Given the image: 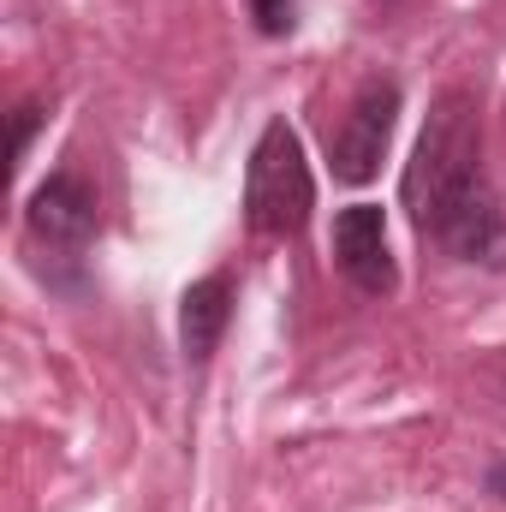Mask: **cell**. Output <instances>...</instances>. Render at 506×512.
<instances>
[{
  "mask_svg": "<svg viewBox=\"0 0 506 512\" xmlns=\"http://www.w3.org/2000/svg\"><path fill=\"white\" fill-rule=\"evenodd\" d=\"M310 209H316V179H310L304 143L286 120H268L245 167V221L268 239H292L304 233Z\"/></svg>",
  "mask_w": 506,
  "mask_h": 512,
  "instance_id": "cell-2",
  "label": "cell"
},
{
  "mask_svg": "<svg viewBox=\"0 0 506 512\" xmlns=\"http://www.w3.org/2000/svg\"><path fill=\"white\" fill-rule=\"evenodd\" d=\"M399 203H405L411 227L447 256L483 262V268L506 262V215L489 185V167H483V114H477L471 90L435 96L423 137L405 161Z\"/></svg>",
  "mask_w": 506,
  "mask_h": 512,
  "instance_id": "cell-1",
  "label": "cell"
},
{
  "mask_svg": "<svg viewBox=\"0 0 506 512\" xmlns=\"http://www.w3.org/2000/svg\"><path fill=\"white\" fill-rule=\"evenodd\" d=\"M227 322H233V280L227 274L191 280L185 298H179V346H185V358L209 364L215 346H221V334H227Z\"/></svg>",
  "mask_w": 506,
  "mask_h": 512,
  "instance_id": "cell-6",
  "label": "cell"
},
{
  "mask_svg": "<svg viewBox=\"0 0 506 512\" xmlns=\"http://www.w3.org/2000/svg\"><path fill=\"white\" fill-rule=\"evenodd\" d=\"M96 227H102V209H96V191L78 179V173H54L30 191L24 203V233L36 251H48L54 262H84V251L96 245Z\"/></svg>",
  "mask_w": 506,
  "mask_h": 512,
  "instance_id": "cell-3",
  "label": "cell"
},
{
  "mask_svg": "<svg viewBox=\"0 0 506 512\" xmlns=\"http://www.w3.org/2000/svg\"><path fill=\"white\" fill-rule=\"evenodd\" d=\"M298 6L304 0H251V18L262 36H292L298 30Z\"/></svg>",
  "mask_w": 506,
  "mask_h": 512,
  "instance_id": "cell-7",
  "label": "cell"
},
{
  "mask_svg": "<svg viewBox=\"0 0 506 512\" xmlns=\"http://www.w3.org/2000/svg\"><path fill=\"white\" fill-rule=\"evenodd\" d=\"M334 262L364 298H393L399 292V262L387 245V215L376 203H352L334 215Z\"/></svg>",
  "mask_w": 506,
  "mask_h": 512,
  "instance_id": "cell-5",
  "label": "cell"
},
{
  "mask_svg": "<svg viewBox=\"0 0 506 512\" xmlns=\"http://www.w3.org/2000/svg\"><path fill=\"white\" fill-rule=\"evenodd\" d=\"M393 126H399V84H393V78H370V84L352 96L346 120H340L334 143H328L334 179H340V185H370L381 173V161H387Z\"/></svg>",
  "mask_w": 506,
  "mask_h": 512,
  "instance_id": "cell-4",
  "label": "cell"
},
{
  "mask_svg": "<svg viewBox=\"0 0 506 512\" xmlns=\"http://www.w3.org/2000/svg\"><path fill=\"white\" fill-rule=\"evenodd\" d=\"M36 126H42V108H36V102H24V108H18V120H12V167L30 155V137H36Z\"/></svg>",
  "mask_w": 506,
  "mask_h": 512,
  "instance_id": "cell-8",
  "label": "cell"
},
{
  "mask_svg": "<svg viewBox=\"0 0 506 512\" xmlns=\"http://www.w3.org/2000/svg\"><path fill=\"white\" fill-rule=\"evenodd\" d=\"M489 489H495V495H501V501H506V465H501V471H495V477H489Z\"/></svg>",
  "mask_w": 506,
  "mask_h": 512,
  "instance_id": "cell-9",
  "label": "cell"
}]
</instances>
